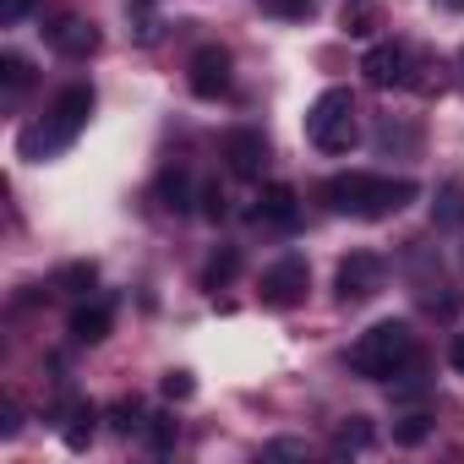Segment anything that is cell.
<instances>
[{
	"label": "cell",
	"mask_w": 464,
	"mask_h": 464,
	"mask_svg": "<svg viewBox=\"0 0 464 464\" xmlns=\"http://www.w3.org/2000/svg\"><path fill=\"white\" fill-rule=\"evenodd\" d=\"M334 290H339V301H344V306H361V301H372V295L382 290V257H377V252H350V257L339 263V279H334Z\"/></svg>",
	"instance_id": "8992f818"
},
{
	"label": "cell",
	"mask_w": 464,
	"mask_h": 464,
	"mask_svg": "<svg viewBox=\"0 0 464 464\" xmlns=\"http://www.w3.org/2000/svg\"><path fill=\"white\" fill-rule=\"evenodd\" d=\"M28 6H34V0H0V17H6V23H23Z\"/></svg>",
	"instance_id": "4316f807"
},
{
	"label": "cell",
	"mask_w": 464,
	"mask_h": 464,
	"mask_svg": "<svg viewBox=\"0 0 464 464\" xmlns=\"http://www.w3.org/2000/svg\"><path fill=\"white\" fill-rule=\"evenodd\" d=\"M61 420H66V426H61L66 448H77V453H82V448L93 442V420H99V410H93V404H66V415H61Z\"/></svg>",
	"instance_id": "4fadbf2b"
},
{
	"label": "cell",
	"mask_w": 464,
	"mask_h": 464,
	"mask_svg": "<svg viewBox=\"0 0 464 464\" xmlns=\"http://www.w3.org/2000/svg\"><path fill=\"white\" fill-rule=\"evenodd\" d=\"M372 442V420H361V415H350L339 431H334V453H361Z\"/></svg>",
	"instance_id": "e0dca14e"
},
{
	"label": "cell",
	"mask_w": 464,
	"mask_h": 464,
	"mask_svg": "<svg viewBox=\"0 0 464 464\" xmlns=\"http://www.w3.org/2000/svg\"><path fill=\"white\" fill-rule=\"evenodd\" d=\"M0 82H6L12 93H23V88L34 82V66H28L23 55H0Z\"/></svg>",
	"instance_id": "ffe728a7"
},
{
	"label": "cell",
	"mask_w": 464,
	"mask_h": 464,
	"mask_svg": "<svg viewBox=\"0 0 464 464\" xmlns=\"http://www.w3.org/2000/svg\"><path fill=\"white\" fill-rule=\"evenodd\" d=\"M191 93L197 99H224L229 93V55L224 50H197L191 55Z\"/></svg>",
	"instance_id": "9c48e42d"
},
{
	"label": "cell",
	"mask_w": 464,
	"mask_h": 464,
	"mask_svg": "<svg viewBox=\"0 0 464 464\" xmlns=\"http://www.w3.org/2000/svg\"><path fill=\"white\" fill-rule=\"evenodd\" d=\"M453 366H459V372H464V334H459V339H453Z\"/></svg>",
	"instance_id": "83f0119b"
},
{
	"label": "cell",
	"mask_w": 464,
	"mask_h": 464,
	"mask_svg": "<svg viewBox=\"0 0 464 464\" xmlns=\"http://www.w3.org/2000/svg\"><path fill=\"white\" fill-rule=\"evenodd\" d=\"M110 426H115L121 437H131V431H148V415H142V404H137V399H126V404H115V410H110Z\"/></svg>",
	"instance_id": "d6986e66"
},
{
	"label": "cell",
	"mask_w": 464,
	"mask_h": 464,
	"mask_svg": "<svg viewBox=\"0 0 464 464\" xmlns=\"http://www.w3.org/2000/svg\"><path fill=\"white\" fill-rule=\"evenodd\" d=\"M448 6H464V0H448Z\"/></svg>",
	"instance_id": "f1b7e54d"
},
{
	"label": "cell",
	"mask_w": 464,
	"mask_h": 464,
	"mask_svg": "<svg viewBox=\"0 0 464 464\" xmlns=\"http://www.w3.org/2000/svg\"><path fill=\"white\" fill-rule=\"evenodd\" d=\"M410 361H415V334H410L404 323H372V328L350 344V372H355V377H372V382L399 377Z\"/></svg>",
	"instance_id": "3957f363"
},
{
	"label": "cell",
	"mask_w": 464,
	"mask_h": 464,
	"mask_svg": "<svg viewBox=\"0 0 464 464\" xmlns=\"http://www.w3.org/2000/svg\"><path fill=\"white\" fill-rule=\"evenodd\" d=\"M431 218L437 224H464V180H448L431 202Z\"/></svg>",
	"instance_id": "2e32d148"
},
{
	"label": "cell",
	"mask_w": 464,
	"mask_h": 464,
	"mask_svg": "<svg viewBox=\"0 0 464 464\" xmlns=\"http://www.w3.org/2000/svg\"><path fill=\"white\" fill-rule=\"evenodd\" d=\"M426 431H431V415H404V420L393 426V442L415 448V442H426Z\"/></svg>",
	"instance_id": "44dd1931"
},
{
	"label": "cell",
	"mask_w": 464,
	"mask_h": 464,
	"mask_svg": "<svg viewBox=\"0 0 464 464\" xmlns=\"http://www.w3.org/2000/svg\"><path fill=\"white\" fill-rule=\"evenodd\" d=\"M44 39H50L61 55H72V61H82V55H93V50H99V28H93V23H82V17H72V12H66V17H55V23L44 28Z\"/></svg>",
	"instance_id": "30bf717a"
},
{
	"label": "cell",
	"mask_w": 464,
	"mask_h": 464,
	"mask_svg": "<svg viewBox=\"0 0 464 464\" xmlns=\"http://www.w3.org/2000/svg\"><path fill=\"white\" fill-rule=\"evenodd\" d=\"M159 388H164V399H191V393H197V382H191V372H169V377H164Z\"/></svg>",
	"instance_id": "603a6c76"
},
{
	"label": "cell",
	"mask_w": 464,
	"mask_h": 464,
	"mask_svg": "<svg viewBox=\"0 0 464 464\" xmlns=\"http://www.w3.org/2000/svg\"><path fill=\"white\" fill-rule=\"evenodd\" d=\"M110 328H115V312H110L104 301H93V306H77V312H72V339H77V344H104V339H110Z\"/></svg>",
	"instance_id": "7c38bea8"
},
{
	"label": "cell",
	"mask_w": 464,
	"mask_h": 464,
	"mask_svg": "<svg viewBox=\"0 0 464 464\" xmlns=\"http://www.w3.org/2000/svg\"><path fill=\"white\" fill-rule=\"evenodd\" d=\"M410 66H415V55L404 50V44H372L366 50V61H361V72H366V82L372 88H410L415 77H410Z\"/></svg>",
	"instance_id": "52a82bcc"
},
{
	"label": "cell",
	"mask_w": 464,
	"mask_h": 464,
	"mask_svg": "<svg viewBox=\"0 0 464 464\" xmlns=\"http://www.w3.org/2000/svg\"><path fill=\"white\" fill-rule=\"evenodd\" d=\"M323 202H328L334 213H350V218H388V213H399L404 202H415V180L350 169V175H334V180L323 186Z\"/></svg>",
	"instance_id": "6da1fadb"
},
{
	"label": "cell",
	"mask_w": 464,
	"mask_h": 464,
	"mask_svg": "<svg viewBox=\"0 0 464 464\" xmlns=\"http://www.w3.org/2000/svg\"><path fill=\"white\" fill-rule=\"evenodd\" d=\"M306 137L312 148L323 153H350L355 137H361V121H355V93L350 88H323L306 110Z\"/></svg>",
	"instance_id": "277c9868"
},
{
	"label": "cell",
	"mask_w": 464,
	"mask_h": 464,
	"mask_svg": "<svg viewBox=\"0 0 464 464\" xmlns=\"http://www.w3.org/2000/svg\"><path fill=\"white\" fill-rule=\"evenodd\" d=\"M148 442H153V453H169L175 448V420L169 415H148Z\"/></svg>",
	"instance_id": "7402d4cb"
},
{
	"label": "cell",
	"mask_w": 464,
	"mask_h": 464,
	"mask_svg": "<svg viewBox=\"0 0 464 464\" xmlns=\"http://www.w3.org/2000/svg\"><path fill=\"white\" fill-rule=\"evenodd\" d=\"M301 197H295V186H285V180H274V186H263V197H257V218L263 224H279V229H290L295 224V208Z\"/></svg>",
	"instance_id": "8fae6325"
},
{
	"label": "cell",
	"mask_w": 464,
	"mask_h": 464,
	"mask_svg": "<svg viewBox=\"0 0 464 464\" xmlns=\"http://www.w3.org/2000/svg\"><path fill=\"white\" fill-rule=\"evenodd\" d=\"M197 202H202V213H208L213 224H218V218L229 213V208H224V191H218V186H202V197H197Z\"/></svg>",
	"instance_id": "cb8c5ba5"
},
{
	"label": "cell",
	"mask_w": 464,
	"mask_h": 464,
	"mask_svg": "<svg viewBox=\"0 0 464 464\" xmlns=\"http://www.w3.org/2000/svg\"><path fill=\"white\" fill-rule=\"evenodd\" d=\"M88 115H93V88H66L61 99H55V110L39 121V126H28L23 137H17V148H23V159H55V153H66L72 142H77V131L88 126Z\"/></svg>",
	"instance_id": "7a4b0ae2"
},
{
	"label": "cell",
	"mask_w": 464,
	"mask_h": 464,
	"mask_svg": "<svg viewBox=\"0 0 464 464\" xmlns=\"http://www.w3.org/2000/svg\"><path fill=\"white\" fill-rule=\"evenodd\" d=\"M306 285H312L306 257H279V263L263 274V306L290 312V306H301V301H306Z\"/></svg>",
	"instance_id": "5b68a950"
},
{
	"label": "cell",
	"mask_w": 464,
	"mask_h": 464,
	"mask_svg": "<svg viewBox=\"0 0 464 464\" xmlns=\"http://www.w3.org/2000/svg\"><path fill=\"white\" fill-rule=\"evenodd\" d=\"M344 28H350V34H372V12H366V6L344 12Z\"/></svg>",
	"instance_id": "484cf974"
},
{
	"label": "cell",
	"mask_w": 464,
	"mask_h": 464,
	"mask_svg": "<svg viewBox=\"0 0 464 464\" xmlns=\"http://www.w3.org/2000/svg\"><path fill=\"white\" fill-rule=\"evenodd\" d=\"M268 12H279V17H312V0H268Z\"/></svg>",
	"instance_id": "d4e9b609"
},
{
	"label": "cell",
	"mask_w": 464,
	"mask_h": 464,
	"mask_svg": "<svg viewBox=\"0 0 464 464\" xmlns=\"http://www.w3.org/2000/svg\"><path fill=\"white\" fill-rule=\"evenodd\" d=\"M224 159H229V169H236L241 180H263V169H268V137L252 131V126L229 131L224 137Z\"/></svg>",
	"instance_id": "ba28073f"
},
{
	"label": "cell",
	"mask_w": 464,
	"mask_h": 464,
	"mask_svg": "<svg viewBox=\"0 0 464 464\" xmlns=\"http://www.w3.org/2000/svg\"><path fill=\"white\" fill-rule=\"evenodd\" d=\"M159 202H164L169 213H186V208H191V180H186V169L169 164V169L159 175Z\"/></svg>",
	"instance_id": "5bb4252c"
},
{
	"label": "cell",
	"mask_w": 464,
	"mask_h": 464,
	"mask_svg": "<svg viewBox=\"0 0 464 464\" xmlns=\"http://www.w3.org/2000/svg\"><path fill=\"white\" fill-rule=\"evenodd\" d=\"M93 279H99V268H93V263H72V268H61V274H55V285H61V290H72V295H88V290H93Z\"/></svg>",
	"instance_id": "ac0fdd59"
},
{
	"label": "cell",
	"mask_w": 464,
	"mask_h": 464,
	"mask_svg": "<svg viewBox=\"0 0 464 464\" xmlns=\"http://www.w3.org/2000/svg\"><path fill=\"white\" fill-rule=\"evenodd\" d=\"M236 268H241V252H236V246H218V252L208 257V268H202V285H208V290H218V285L236 279Z\"/></svg>",
	"instance_id": "9a60e30c"
}]
</instances>
